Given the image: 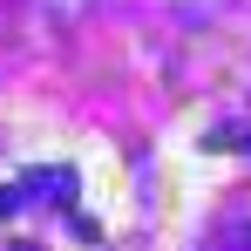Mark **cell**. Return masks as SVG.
I'll return each instance as SVG.
<instances>
[{"label": "cell", "instance_id": "1", "mask_svg": "<svg viewBox=\"0 0 251 251\" xmlns=\"http://www.w3.org/2000/svg\"><path fill=\"white\" fill-rule=\"evenodd\" d=\"M210 150H251V116H231V123L210 129Z\"/></svg>", "mask_w": 251, "mask_h": 251}, {"label": "cell", "instance_id": "2", "mask_svg": "<svg viewBox=\"0 0 251 251\" xmlns=\"http://www.w3.org/2000/svg\"><path fill=\"white\" fill-rule=\"evenodd\" d=\"M21 204H27V190H21V183H0V217H14Z\"/></svg>", "mask_w": 251, "mask_h": 251}, {"label": "cell", "instance_id": "3", "mask_svg": "<svg viewBox=\"0 0 251 251\" xmlns=\"http://www.w3.org/2000/svg\"><path fill=\"white\" fill-rule=\"evenodd\" d=\"M231 251H251V224H245V231H238V238H231Z\"/></svg>", "mask_w": 251, "mask_h": 251}]
</instances>
